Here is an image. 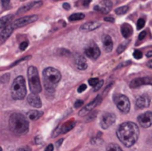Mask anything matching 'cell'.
<instances>
[{"label": "cell", "instance_id": "6da1fadb", "mask_svg": "<svg viewBox=\"0 0 152 151\" xmlns=\"http://www.w3.org/2000/svg\"><path fill=\"white\" fill-rule=\"evenodd\" d=\"M140 131L136 124L133 122H125L119 125L117 130L118 140L126 147L129 148L135 144L139 138Z\"/></svg>", "mask_w": 152, "mask_h": 151}, {"label": "cell", "instance_id": "7a4b0ae2", "mask_svg": "<svg viewBox=\"0 0 152 151\" xmlns=\"http://www.w3.org/2000/svg\"><path fill=\"white\" fill-rule=\"evenodd\" d=\"M9 128L12 133L16 134H25L28 132V121L23 115L19 113H13L9 118Z\"/></svg>", "mask_w": 152, "mask_h": 151}, {"label": "cell", "instance_id": "3957f363", "mask_svg": "<svg viewBox=\"0 0 152 151\" xmlns=\"http://www.w3.org/2000/svg\"><path fill=\"white\" fill-rule=\"evenodd\" d=\"M44 85L48 93H53L56 85L60 82L61 75L59 70L53 68H46L43 72Z\"/></svg>", "mask_w": 152, "mask_h": 151}, {"label": "cell", "instance_id": "277c9868", "mask_svg": "<svg viewBox=\"0 0 152 151\" xmlns=\"http://www.w3.org/2000/svg\"><path fill=\"white\" fill-rule=\"evenodd\" d=\"M11 93L12 97L14 100H22L25 98L27 94L26 84L25 79L22 77H17L11 87Z\"/></svg>", "mask_w": 152, "mask_h": 151}, {"label": "cell", "instance_id": "5b68a950", "mask_svg": "<svg viewBox=\"0 0 152 151\" xmlns=\"http://www.w3.org/2000/svg\"><path fill=\"white\" fill-rule=\"evenodd\" d=\"M28 77L29 89L32 93H39L42 91V85L40 83L37 69L34 66H30L28 69Z\"/></svg>", "mask_w": 152, "mask_h": 151}, {"label": "cell", "instance_id": "8992f818", "mask_svg": "<svg viewBox=\"0 0 152 151\" xmlns=\"http://www.w3.org/2000/svg\"><path fill=\"white\" fill-rule=\"evenodd\" d=\"M115 104L117 105L118 109L122 113H128L130 111V101L129 99L123 94H116L113 98Z\"/></svg>", "mask_w": 152, "mask_h": 151}, {"label": "cell", "instance_id": "52a82bcc", "mask_svg": "<svg viewBox=\"0 0 152 151\" xmlns=\"http://www.w3.org/2000/svg\"><path fill=\"white\" fill-rule=\"evenodd\" d=\"M85 54L86 57H88L92 60H96L99 58V56L101 54V51H100L98 45L94 42H91L86 46Z\"/></svg>", "mask_w": 152, "mask_h": 151}, {"label": "cell", "instance_id": "ba28073f", "mask_svg": "<svg viewBox=\"0 0 152 151\" xmlns=\"http://www.w3.org/2000/svg\"><path fill=\"white\" fill-rule=\"evenodd\" d=\"M38 19V16L37 15H29V16H25V17H22V18H20L16 20L13 21V23L12 24L13 28H21L23 26H26L29 23H32L34 21H36Z\"/></svg>", "mask_w": 152, "mask_h": 151}, {"label": "cell", "instance_id": "9c48e42d", "mask_svg": "<svg viewBox=\"0 0 152 151\" xmlns=\"http://www.w3.org/2000/svg\"><path fill=\"white\" fill-rule=\"evenodd\" d=\"M116 120L115 115L112 113H104L102 116L101 118V127L102 129H108L110 126H111Z\"/></svg>", "mask_w": 152, "mask_h": 151}, {"label": "cell", "instance_id": "30bf717a", "mask_svg": "<svg viewBox=\"0 0 152 151\" xmlns=\"http://www.w3.org/2000/svg\"><path fill=\"white\" fill-rule=\"evenodd\" d=\"M138 122L143 128H149L152 125V112H145L138 117Z\"/></svg>", "mask_w": 152, "mask_h": 151}, {"label": "cell", "instance_id": "8fae6325", "mask_svg": "<svg viewBox=\"0 0 152 151\" xmlns=\"http://www.w3.org/2000/svg\"><path fill=\"white\" fill-rule=\"evenodd\" d=\"M76 125V122H75V119H70L69 121H67L65 124H63L62 125H61L53 133V137H55L56 134L59 135V134H63V133H66L68 132H69L70 130H72L74 128Z\"/></svg>", "mask_w": 152, "mask_h": 151}, {"label": "cell", "instance_id": "7c38bea8", "mask_svg": "<svg viewBox=\"0 0 152 151\" xmlns=\"http://www.w3.org/2000/svg\"><path fill=\"white\" fill-rule=\"evenodd\" d=\"M152 85L151 77L135 78L130 82V87L131 88H138V87H140L142 85Z\"/></svg>", "mask_w": 152, "mask_h": 151}, {"label": "cell", "instance_id": "4fadbf2b", "mask_svg": "<svg viewBox=\"0 0 152 151\" xmlns=\"http://www.w3.org/2000/svg\"><path fill=\"white\" fill-rule=\"evenodd\" d=\"M112 7V2L110 0H102L99 4L94 6V10L101 12L102 13H108Z\"/></svg>", "mask_w": 152, "mask_h": 151}, {"label": "cell", "instance_id": "5bb4252c", "mask_svg": "<svg viewBox=\"0 0 152 151\" xmlns=\"http://www.w3.org/2000/svg\"><path fill=\"white\" fill-rule=\"evenodd\" d=\"M27 100H28V103L34 108H41L42 106L41 100L38 97V95L36 93H30Z\"/></svg>", "mask_w": 152, "mask_h": 151}, {"label": "cell", "instance_id": "9a60e30c", "mask_svg": "<svg viewBox=\"0 0 152 151\" xmlns=\"http://www.w3.org/2000/svg\"><path fill=\"white\" fill-rule=\"evenodd\" d=\"M13 29L14 28H13V27H12V24L11 25H8V26H6V27H4V28H2V30L0 32V40H1V43L2 44L11 36V34L12 33Z\"/></svg>", "mask_w": 152, "mask_h": 151}, {"label": "cell", "instance_id": "2e32d148", "mask_svg": "<svg viewBox=\"0 0 152 151\" xmlns=\"http://www.w3.org/2000/svg\"><path fill=\"white\" fill-rule=\"evenodd\" d=\"M99 100H101V97L100 96H97L93 101H91L89 104H87L84 109H81V111L79 112V115L80 116H85V115H86L88 112H90L91 110H93V109L99 103Z\"/></svg>", "mask_w": 152, "mask_h": 151}, {"label": "cell", "instance_id": "e0dca14e", "mask_svg": "<svg viewBox=\"0 0 152 151\" xmlns=\"http://www.w3.org/2000/svg\"><path fill=\"white\" fill-rule=\"evenodd\" d=\"M75 63L76 66L78 69L80 70H85L87 69V63L86 61V58L81 55V54H77L75 57Z\"/></svg>", "mask_w": 152, "mask_h": 151}, {"label": "cell", "instance_id": "ac0fdd59", "mask_svg": "<svg viewBox=\"0 0 152 151\" xmlns=\"http://www.w3.org/2000/svg\"><path fill=\"white\" fill-rule=\"evenodd\" d=\"M101 27V23L98 22V21H89V22H86L85 24H83L81 27H80V29L82 31H93L98 28Z\"/></svg>", "mask_w": 152, "mask_h": 151}, {"label": "cell", "instance_id": "d6986e66", "mask_svg": "<svg viewBox=\"0 0 152 151\" xmlns=\"http://www.w3.org/2000/svg\"><path fill=\"white\" fill-rule=\"evenodd\" d=\"M102 43H103V47L104 50L108 53L111 52L113 49V42L111 37L109 35H104L102 37Z\"/></svg>", "mask_w": 152, "mask_h": 151}, {"label": "cell", "instance_id": "ffe728a7", "mask_svg": "<svg viewBox=\"0 0 152 151\" xmlns=\"http://www.w3.org/2000/svg\"><path fill=\"white\" fill-rule=\"evenodd\" d=\"M151 104L150 99L147 96H140L136 100V106L139 109H145L148 108Z\"/></svg>", "mask_w": 152, "mask_h": 151}, {"label": "cell", "instance_id": "44dd1931", "mask_svg": "<svg viewBox=\"0 0 152 151\" xmlns=\"http://www.w3.org/2000/svg\"><path fill=\"white\" fill-rule=\"evenodd\" d=\"M42 4V1H34V2H30V3H28L27 4H24L23 6H21L20 8L18 9L17 14H20V13L26 12L28 10H30L31 8H33L36 4Z\"/></svg>", "mask_w": 152, "mask_h": 151}, {"label": "cell", "instance_id": "7402d4cb", "mask_svg": "<svg viewBox=\"0 0 152 151\" xmlns=\"http://www.w3.org/2000/svg\"><path fill=\"white\" fill-rule=\"evenodd\" d=\"M121 33L125 38H128L133 34V28L131 27L130 24L124 23L121 26Z\"/></svg>", "mask_w": 152, "mask_h": 151}, {"label": "cell", "instance_id": "603a6c76", "mask_svg": "<svg viewBox=\"0 0 152 151\" xmlns=\"http://www.w3.org/2000/svg\"><path fill=\"white\" fill-rule=\"evenodd\" d=\"M14 18V15L13 14H8V15H5L4 17L1 18L0 20V27L3 28L8 25H10V22L13 20Z\"/></svg>", "mask_w": 152, "mask_h": 151}, {"label": "cell", "instance_id": "cb8c5ba5", "mask_svg": "<svg viewBox=\"0 0 152 151\" xmlns=\"http://www.w3.org/2000/svg\"><path fill=\"white\" fill-rule=\"evenodd\" d=\"M43 116V112L38 110H29L28 112V117L30 120H37Z\"/></svg>", "mask_w": 152, "mask_h": 151}, {"label": "cell", "instance_id": "d4e9b609", "mask_svg": "<svg viewBox=\"0 0 152 151\" xmlns=\"http://www.w3.org/2000/svg\"><path fill=\"white\" fill-rule=\"evenodd\" d=\"M85 19V14L84 13H81V12H78V13H74L72 15H70L69 17V20L70 21H76V20H83Z\"/></svg>", "mask_w": 152, "mask_h": 151}, {"label": "cell", "instance_id": "484cf974", "mask_svg": "<svg viewBox=\"0 0 152 151\" xmlns=\"http://www.w3.org/2000/svg\"><path fill=\"white\" fill-rule=\"evenodd\" d=\"M128 10H129V6L125 5V6H120V7L117 8V9L115 10V12H116V14H118V15H123V14L126 13V12H128Z\"/></svg>", "mask_w": 152, "mask_h": 151}, {"label": "cell", "instance_id": "4316f807", "mask_svg": "<svg viewBox=\"0 0 152 151\" xmlns=\"http://www.w3.org/2000/svg\"><path fill=\"white\" fill-rule=\"evenodd\" d=\"M106 151H123V150H122L118 144L110 143V144H109V145L107 146Z\"/></svg>", "mask_w": 152, "mask_h": 151}, {"label": "cell", "instance_id": "83f0119b", "mask_svg": "<svg viewBox=\"0 0 152 151\" xmlns=\"http://www.w3.org/2000/svg\"><path fill=\"white\" fill-rule=\"evenodd\" d=\"M145 26V20L141 18L137 21V29H142Z\"/></svg>", "mask_w": 152, "mask_h": 151}, {"label": "cell", "instance_id": "f1b7e54d", "mask_svg": "<svg viewBox=\"0 0 152 151\" xmlns=\"http://www.w3.org/2000/svg\"><path fill=\"white\" fill-rule=\"evenodd\" d=\"M9 78H10V74H4L1 77V79H0V82L1 84H5L9 81Z\"/></svg>", "mask_w": 152, "mask_h": 151}, {"label": "cell", "instance_id": "f546056e", "mask_svg": "<svg viewBox=\"0 0 152 151\" xmlns=\"http://www.w3.org/2000/svg\"><path fill=\"white\" fill-rule=\"evenodd\" d=\"M99 82H100V80H99L98 78H91V79H89V81H88L89 85H90L91 86H93V87H95V86L99 84Z\"/></svg>", "mask_w": 152, "mask_h": 151}, {"label": "cell", "instance_id": "4dcf8cb0", "mask_svg": "<svg viewBox=\"0 0 152 151\" xmlns=\"http://www.w3.org/2000/svg\"><path fill=\"white\" fill-rule=\"evenodd\" d=\"M10 0H1V4L4 9H8L10 8Z\"/></svg>", "mask_w": 152, "mask_h": 151}, {"label": "cell", "instance_id": "1f68e13d", "mask_svg": "<svg viewBox=\"0 0 152 151\" xmlns=\"http://www.w3.org/2000/svg\"><path fill=\"white\" fill-rule=\"evenodd\" d=\"M134 57L137 60H140L142 58V53L139 50H135L134 53Z\"/></svg>", "mask_w": 152, "mask_h": 151}, {"label": "cell", "instance_id": "d6a6232c", "mask_svg": "<svg viewBox=\"0 0 152 151\" xmlns=\"http://www.w3.org/2000/svg\"><path fill=\"white\" fill-rule=\"evenodd\" d=\"M103 85V80H100V82H99V84L94 88V92H97V91H99L101 88H102V86Z\"/></svg>", "mask_w": 152, "mask_h": 151}, {"label": "cell", "instance_id": "836d02e7", "mask_svg": "<svg viewBox=\"0 0 152 151\" xmlns=\"http://www.w3.org/2000/svg\"><path fill=\"white\" fill-rule=\"evenodd\" d=\"M28 42H22V43H20V49L21 50V51H24L27 47H28Z\"/></svg>", "mask_w": 152, "mask_h": 151}, {"label": "cell", "instance_id": "e575fe53", "mask_svg": "<svg viewBox=\"0 0 152 151\" xmlns=\"http://www.w3.org/2000/svg\"><path fill=\"white\" fill-rule=\"evenodd\" d=\"M86 85H85V84H83V85H81L79 87H78V89H77V92L78 93H83L84 91H86Z\"/></svg>", "mask_w": 152, "mask_h": 151}, {"label": "cell", "instance_id": "d590c367", "mask_svg": "<svg viewBox=\"0 0 152 151\" xmlns=\"http://www.w3.org/2000/svg\"><path fill=\"white\" fill-rule=\"evenodd\" d=\"M30 58V56H27V57H24L23 59H20V60H19V61H17L16 62H14V63H12V65H11V67H13V66H16L18 63H20V61H25V60H28V59H29Z\"/></svg>", "mask_w": 152, "mask_h": 151}, {"label": "cell", "instance_id": "8d00e7d4", "mask_svg": "<svg viewBox=\"0 0 152 151\" xmlns=\"http://www.w3.org/2000/svg\"><path fill=\"white\" fill-rule=\"evenodd\" d=\"M83 104H84V101H81V100H78V101H77L75 102L74 106H75V108H80Z\"/></svg>", "mask_w": 152, "mask_h": 151}, {"label": "cell", "instance_id": "74e56055", "mask_svg": "<svg viewBox=\"0 0 152 151\" xmlns=\"http://www.w3.org/2000/svg\"><path fill=\"white\" fill-rule=\"evenodd\" d=\"M126 49V44H120L119 46H118V53H122L124 50Z\"/></svg>", "mask_w": 152, "mask_h": 151}, {"label": "cell", "instance_id": "f35d334b", "mask_svg": "<svg viewBox=\"0 0 152 151\" xmlns=\"http://www.w3.org/2000/svg\"><path fill=\"white\" fill-rule=\"evenodd\" d=\"M146 35H147V32H146V31H142V32L139 35V40L144 39V37L146 36Z\"/></svg>", "mask_w": 152, "mask_h": 151}, {"label": "cell", "instance_id": "ab89813d", "mask_svg": "<svg viewBox=\"0 0 152 151\" xmlns=\"http://www.w3.org/2000/svg\"><path fill=\"white\" fill-rule=\"evenodd\" d=\"M45 151H53V145L50 144L46 147V149L45 150Z\"/></svg>", "mask_w": 152, "mask_h": 151}, {"label": "cell", "instance_id": "60d3db41", "mask_svg": "<svg viewBox=\"0 0 152 151\" xmlns=\"http://www.w3.org/2000/svg\"><path fill=\"white\" fill-rule=\"evenodd\" d=\"M17 151H30V148L28 147V146H26V147H23V148L19 149Z\"/></svg>", "mask_w": 152, "mask_h": 151}, {"label": "cell", "instance_id": "b9f144b4", "mask_svg": "<svg viewBox=\"0 0 152 151\" xmlns=\"http://www.w3.org/2000/svg\"><path fill=\"white\" fill-rule=\"evenodd\" d=\"M62 6H63V8L66 9V10H69V9H70V5H69L68 3H64Z\"/></svg>", "mask_w": 152, "mask_h": 151}, {"label": "cell", "instance_id": "7bdbcfd3", "mask_svg": "<svg viewBox=\"0 0 152 151\" xmlns=\"http://www.w3.org/2000/svg\"><path fill=\"white\" fill-rule=\"evenodd\" d=\"M104 20H105V21L114 22V19H113V18H111V17H106V18H104Z\"/></svg>", "mask_w": 152, "mask_h": 151}, {"label": "cell", "instance_id": "ee69618b", "mask_svg": "<svg viewBox=\"0 0 152 151\" xmlns=\"http://www.w3.org/2000/svg\"><path fill=\"white\" fill-rule=\"evenodd\" d=\"M146 56H147L148 58H151V57H152V50L151 51H149V52L146 53Z\"/></svg>", "mask_w": 152, "mask_h": 151}, {"label": "cell", "instance_id": "f6af8a7d", "mask_svg": "<svg viewBox=\"0 0 152 151\" xmlns=\"http://www.w3.org/2000/svg\"><path fill=\"white\" fill-rule=\"evenodd\" d=\"M63 142V140H62V139H61V140H60V141H59V142H56V147H57V148H58V147H60V146H61V142Z\"/></svg>", "mask_w": 152, "mask_h": 151}, {"label": "cell", "instance_id": "bcb514c9", "mask_svg": "<svg viewBox=\"0 0 152 151\" xmlns=\"http://www.w3.org/2000/svg\"><path fill=\"white\" fill-rule=\"evenodd\" d=\"M148 65H149V67H150V68H151L152 69V61H151L149 62V64H148Z\"/></svg>", "mask_w": 152, "mask_h": 151}, {"label": "cell", "instance_id": "7dc6e473", "mask_svg": "<svg viewBox=\"0 0 152 151\" xmlns=\"http://www.w3.org/2000/svg\"><path fill=\"white\" fill-rule=\"evenodd\" d=\"M22 1H24V0H22Z\"/></svg>", "mask_w": 152, "mask_h": 151}, {"label": "cell", "instance_id": "c3c4849f", "mask_svg": "<svg viewBox=\"0 0 152 151\" xmlns=\"http://www.w3.org/2000/svg\"><path fill=\"white\" fill-rule=\"evenodd\" d=\"M143 1H144V0H143Z\"/></svg>", "mask_w": 152, "mask_h": 151}]
</instances>
